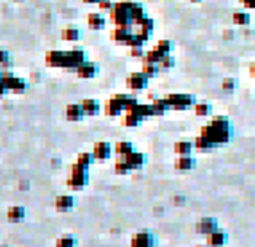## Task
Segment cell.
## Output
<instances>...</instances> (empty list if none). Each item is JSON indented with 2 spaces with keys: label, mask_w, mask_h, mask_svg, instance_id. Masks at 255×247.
I'll use <instances>...</instances> for the list:
<instances>
[{
  "label": "cell",
  "mask_w": 255,
  "mask_h": 247,
  "mask_svg": "<svg viewBox=\"0 0 255 247\" xmlns=\"http://www.w3.org/2000/svg\"><path fill=\"white\" fill-rule=\"evenodd\" d=\"M194 142L191 140H180V142H175V156H194Z\"/></svg>",
  "instance_id": "19"
},
{
  "label": "cell",
  "mask_w": 255,
  "mask_h": 247,
  "mask_svg": "<svg viewBox=\"0 0 255 247\" xmlns=\"http://www.w3.org/2000/svg\"><path fill=\"white\" fill-rule=\"evenodd\" d=\"M11 67V54L5 49H0V70H8Z\"/></svg>",
  "instance_id": "28"
},
{
  "label": "cell",
  "mask_w": 255,
  "mask_h": 247,
  "mask_svg": "<svg viewBox=\"0 0 255 247\" xmlns=\"http://www.w3.org/2000/svg\"><path fill=\"white\" fill-rule=\"evenodd\" d=\"M177 172H191L194 169V156H177Z\"/></svg>",
  "instance_id": "21"
},
{
  "label": "cell",
  "mask_w": 255,
  "mask_h": 247,
  "mask_svg": "<svg viewBox=\"0 0 255 247\" xmlns=\"http://www.w3.org/2000/svg\"><path fill=\"white\" fill-rule=\"evenodd\" d=\"M8 221L11 223H19V221H24V207H8Z\"/></svg>",
  "instance_id": "24"
},
{
  "label": "cell",
  "mask_w": 255,
  "mask_h": 247,
  "mask_svg": "<svg viewBox=\"0 0 255 247\" xmlns=\"http://www.w3.org/2000/svg\"><path fill=\"white\" fill-rule=\"evenodd\" d=\"M62 40H67V43L81 40V30H78V27H65V30H62Z\"/></svg>",
  "instance_id": "23"
},
{
  "label": "cell",
  "mask_w": 255,
  "mask_h": 247,
  "mask_svg": "<svg viewBox=\"0 0 255 247\" xmlns=\"http://www.w3.org/2000/svg\"><path fill=\"white\" fill-rule=\"evenodd\" d=\"M145 119H148V102H137V105H132L127 113H124V124H127L129 129L140 126Z\"/></svg>",
  "instance_id": "7"
},
{
  "label": "cell",
  "mask_w": 255,
  "mask_h": 247,
  "mask_svg": "<svg viewBox=\"0 0 255 247\" xmlns=\"http://www.w3.org/2000/svg\"><path fill=\"white\" fill-rule=\"evenodd\" d=\"M65 119H67V121H81V119H86V113H84V108H81V102H78V105H67Z\"/></svg>",
  "instance_id": "18"
},
{
  "label": "cell",
  "mask_w": 255,
  "mask_h": 247,
  "mask_svg": "<svg viewBox=\"0 0 255 247\" xmlns=\"http://www.w3.org/2000/svg\"><path fill=\"white\" fill-rule=\"evenodd\" d=\"M145 153H140V150H132V153H129V156H121V159L119 161H116V172H119V175H129V172H134V169H142V167H145Z\"/></svg>",
  "instance_id": "5"
},
{
  "label": "cell",
  "mask_w": 255,
  "mask_h": 247,
  "mask_svg": "<svg viewBox=\"0 0 255 247\" xmlns=\"http://www.w3.org/2000/svg\"><path fill=\"white\" fill-rule=\"evenodd\" d=\"M84 185H89V164L75 161L70 169V177H67V188L70 191H81Z\"/></svg>",
  "instance_id": "6"
},
{
  "label": "cell",
  "mask_w": 255,
  "mask_h": 247,
  "mask_svg": "<svg viewBox=\"0 0 255 247\" xmlns=\"http://www.w3.org/2000/svg\"><path fill=\"white\" fill-rule=\"evenodd\" d=\"M100 73V67L97 65H94V62H84V65H81L78 67V70H75V75H78V78H84V81H89V78H94V75H97Z\"/></svg>",
  "instance_id": "15"
},
{
  "label": "cell",
  "mask_w": 255,
  "mask_h": 247,
  "mask_svg": "<svg viewBox=\"0 0 255 247\" xmlns=\"http://www.w3.org/2000/svg\"><path fill=\"white\" fill-rule=\"evenodd\" d=\"M215 229H218V223L212 221V218H204V221H199V231H202L204 237L210 234V231H215Z\"/></svg>",
  "instance_id": "26"
},
{
  "label": "cell",
  "mask_w": 255,
  "mask_h": 247,
  "mask_svg": "<svg viewBox=\"0 0 255 247\" xmlns=\"http://www.w3.org/2000/svg\"><path fill=\"white\" fill-rule=\"evenodd\" d=\"M194 111H196V116H210V113H212V108H210V102H196Z\"/></svg>",
  "instance_id": "27"
},
{
  "label": "cell",
  "mask_w": 255,
  "mask_h": 247,
  "mask_svg": "<svg viewBox=\"0 0 255 247\" xmlns=\"http://www.w3.org/2000/svg\"><path fill=\"white\" fill-rule=\"evenodd\" d=\"M92 153H94V159H97V161H108V159H110V156H113V153H116V148H113V145H110V142H105V140H100V142H97V145H94V148H92Z\"/></svg>",
  "instance_id": "11"
},
{
  "label": "cell",
  "mask_w": 255,
  "mask_h": 247,
  "mask_svg": "<svg viewBox=\"0 0 255 247\" xmlns=\"http://www.w3.org/2000/svg\"><path fill=\"white\" fill-rule=\"evenodd\" d=\"M116 156H119V159H121V156H129V153H132V150H134V145H132V142H116Z\"/></svg>",
  "instance_id": "25"
},
{
  "label": "cell",
  "mask_w": 255,
  "mask_h": 247,
  "mask_svg": "<svg viewBox=\"0 0 255 247\" xmlns=\"http://www.w3.org/2000/svg\"><path fill=\"white\" fill-rule=\"evenodd\" d=\"M148 84H150V75L145 70H134V73L127 75V89H129V92H134V94L137 92H145Z\"/></svg>",
  "instance_id": "9"
},
{
  "label": "cell",
  "mask_w": 255,
  "mask_h": 247,
  "mask_svg": "<svg viewBox=\"0 0 255 247\" xmlns=\"http://www.w3.org/2000/svg\"><path fill=\"white\" fill-rule=\"evenodd\" d=\"M57 247H78V242H75V237H59Z\"/></svg>",
  "instance_id": "29"
},
{
  "label": "cell",
  "mask_w": 255,
  "mask_h": 247,
  "mask_svg": "<svg viewBox=\"0 0 255 247\" xmlns=\"http://www.w3.org/2000/svg\"><path fill=\"white\" fill-rule=\"evenodd\" d=\"M145 16H148L145 8L137 0H119L110 8V22H113V27H137Z\"/></svg>",
  "instance_id": "2"
},
{
  "label": "cell",
  "mask_w": 255,
  "mask_h": 247,
  "mask_svg": "<svg viewBox=\"0 0 255 247\" xmlns=\"http://www.w3.org/2000/svg\"><path fill=\"white\" fill-rule=\"evenodd\" d=\"M84 3H92V5H102V0H84Z\"/></svg>",
  "instance_id": "32"
},
{
  "label": "cell",
  "mask_w": 255,
  "mask_h": 247,
  "mask_svg": "<svg viewBox=\"0 0 255 247\" xmlns=\"http://www.w3.org/2000/svg\"><path fill=\"white\" fill-rule=\"evenodd\" d=\"M191 3H202V0H191Z\"/></svg>",
  "instance_id": "34"
},
{
  "label": "cell",
  "mask_w": 255,
  "mask_h": 247,
  "mask_svg": "<svg viewBox=\"0 0 255 247\" xmlns=\"http://www.w3.org/2000/svg\"><path fill=\"white\" fill-rule=\"evenodd\" d=\"M81 108H84L86 116H97V113H102V105H100L97 100H92V97H89V100H81Z\"/></svg>",
  "instance_id": "20"
},
{
  "label": "cell",
  "mask_w": 255,
  "mask_h": 247,
  "mask_svg": "<svg viewBox=\"0 0 255 247\" xmlns=\"http://www.w3.org/2000/svg\"><path fill=\"white\" fill-rule=\"evenodd\" d=\"M5 86H8V94H24L27 92V81L19 78V75H13L11 70H5Z\"/></svg>",
  "instance_id": "10"
},
{
  "label": "cell",
  "mask_w": 255,
  "mask_h": 247,
  "mask_svg": "<svg viewBox=\"0 0 255 247\" xmlns=\"http://www.w3.org/2000/svg\"><path fill=\"white\" fill-rule=\"evenodd\" d=\"M84 62H86V51L78 49V46H70V49H51L49 54H46V65L57 67V70L75 73Z\"/></svg>",
  "instance_id": "3"
},
{
  "label": "cell",
  "mask_w": 255,
  "mask_h": 247,
  "mask_svg": "<svg viewBox=\"0 0 255 247\" xmlns=\"http://www.w3.org/2000/svg\"><path fill=\"white\" fill-rule=\"evenodd\" d=\"M132 247H156V237L148 229H142L132 237Z\"/></svg>",
  "instance_id": "12"
},
{
  "label": "cell",
  "mask_w": 255,
  "mask_h": 247,
  "mask_svg": "<svg viewBox=\"0 0 255 247\" xmlns=\"http://www.w3.org/2000/svg\"><path fill=\"white\" fill-rule=\"evenodd\" d=\"M167 105L169 111H191V108L196 105V100L191 97V94H183V92H175V94H167Z\"/></svg>",
  "instance_id": "8"
},
{
  "label": "cell",
  "mask_w": 255,
  "mask_h": 247,
  "mask_svg": "<svg viewBox=\"0 0 255 247\" xmlns=\"http://www.w3.org/2000/svg\"><path fill=\"white\" fill-rule=\"evenodd\" d=\"M231 137H234L231 121L226 116H212L194 140V148H196V153H210V150H215L220 145H229Z\"/></svg>",
  "instance_id": "1"
},
{
  "label": "cell",
  "mask_w": 255,
  "mask_h": 247,
  "mask_svg": "<svg viewBox=\"0 0 255 247\" xmlns=\"http://www.w3.org/2000/svg\"><path fill=\"white\" fill-rule=\"evenodd\" d=\"M86 22H89L92 30H105V27H108V16H105V11H92Z\"/></svg>",
  "instance_id": "14"
},
{
  "label": "cell",
  "mask_w": 255,
  "mask_h": 247,
  "mask_svg": "<svg viewBox=\"0 0 255 247\" xmlns=\"http://www.w3.org/2000/svg\"><path fill=\"white\" fill-rule=\"evenodd\" d=\"M137 102H140V100L134 97V92L116 94V97H110V100L105 102V105H102V113L110 116V119H113V116H124V113L129 111V108H132V105H137Z\"/></svg>",
  "instance_id": "4"
},
{
  "label": "cell",
  "mask_w": 255,
  "mask_h": 247,
  "mask_svg": "<svg viewBox=\"0 0 255 247\" xmlns=\"http://www.w3.org/2000/svg\"><path fill=\"white\" fill-rule=\"evenodd\" d=\"M54 207H57V210H62V212L73 210V207H75V199H73V194H62V196H57V202H54Z\"/></svg>",
  "instance_id": "17"
},
{
  "label": "cell",
  "mask_w": 255,
  "mask_h": 247,
  "mask_svg": "<svg viewBox=\"0 0 255 247\" xmlns=\"http://www.w3.org/2000/svg\"><path fill=\"white\" fill-rule=\"evenodd\" d=\"M242 5L247 11H255V0H242Z\"/></svg>",
  "instance_id": "30"
},
{
  "label": "cell",
  "mask_w": 255,
  "mask_h": 247,
  "mask_svg": "<svg viewBox=\"0 0 255 247\" xmlns=\"http://www.w3.org/2000/svg\"><path fill=\"white\" fill-rule=\"evenodd\" d=\"M207 247H226V231L223 229H215L207 234Z\"/></svg>",
  "instance_id": "16"
},
{
  "label": "cell",
  "mask_w": 255,
  "mask_h": 247,
  "mask_svg": "<svg viewBox=\"0 0 255 247\" xmlns=\"http://www.w3.org/2000/svg\"><path fill=\"white\" fill-rule=\"evenodd\" d=\"M253 78H255V65H253Z\"/></svg>",
  "instance_id": "33"
},
{
  "label": "cell",
  "mask_w": 255,
  "mask_h": 247,
  "mask_svg": "<svg viewBox=\"0 0 255 247\" xmlns=\"http://www.w3.org/2000/svg\"><path fill=\"white\" fill-rule=\"evenodd\" d=\"M231 22L237 24V27H247L250 24V11H234V16H231Z\"/></svg>",
  "instance_id": "22"
},
{
  "label": "cell",
  "mask_w": 255,
  "mask_h": 247,
  "mask_svg": "<svg viewBox=\"0 0 255 247\" xmlns=\"http://www.w3.org/2000/svg\"><path fill=\"white\" fill-rule=\"evenodd\" d=\"M223 89H226V92H231V89H234V81L226 78V81H223Z\"/></svg>",
  "instance_id": "31"
},
{
  "label": "cell",
  "mask_w": 255,
  "mask_h": 247,
  "mask_svg": "<svg viewBox=\"0 0 255 247\" xmlns=\"http://www.w3.org/2000/svg\"><path fill=\"white\" fill-rule=\"evenodd\" d=\"M169 113V105H167V100H153V102H148V119L153 116V119H158V116H167Z\"/></svg>",
  "instance_id": "13"
}]
</instances>
